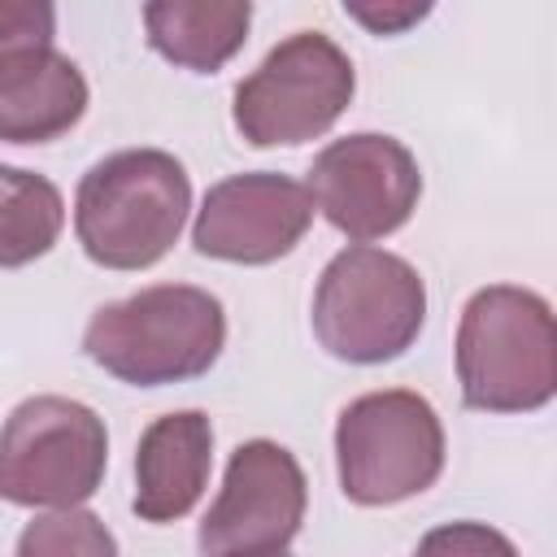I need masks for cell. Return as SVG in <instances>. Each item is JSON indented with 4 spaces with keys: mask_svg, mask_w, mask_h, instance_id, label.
<instances>
[{
    "mask_svg": "<svg viewBox=\"0 0 557 557\" xmlns=\"http://www.w3.org/2000/svg\"><path fill=\"white\" fill-rule=\"evenodd\" d=\"M187 209V170L161 148H126L83 174L74 196V231L96 265L148 270L174 248Z\"/></svg>",
    "mask_w": 557,
    "mask_h": 557,
    "instance_id": "1",
    "label": "cell"
},
{
    "mask_svg": "<svg viewBox=\"0 0 557 557\" xmlns=\"http://www.w3.org/2000/svg\"><path fill=\"white\" fill-rule=\"evenodd\" d=\"M226 344L222 300L205 287L161 283L91 313L83 348L122 383L161 387L205 374Z\"/></svg>",
    "mask_w": 557,
    "mask_h": 557,
    "instance_id": "2",
    "label": "cell"
},
{
    "mask_svg": "<svg viewBox=\"0 0 557 557\" xmlns=\"http://www.w3.org/2000/svg\"><path fill=\"white\" fill-rule=\"evenodd\" d=\"M461 400L483 413H531L557 392V326L544 296L527 287H483L457 326Z\"/></svg>",
    "mask_w": 557,
    "mask_h": 557,
    "instance_id": "3",
    "label": "cell"
},
{
    "mask_svg": "<svg viewBox=\"0 0 557 557\" xmlns=\"http://www.w3.org/2000/svg\"><path fill=\"white\" fill-rule=\"evenodd\" d=\"M426 318V287L418 270L383 248H344L318 278L313 335L322 348L352 366L400 357Z\"/></svg>",
    "mask_w": 557,
    "mask_h": 557,
    "instance_id": "4",
    "label": "cell"
},
{
    "mask_svg": "<svg viewBox=\"0 0 557 557\" xmlns=\"http://www.w3.org/2000/svg\"><path fill=\"white\" fill-rule=\"evenodd\" d=\"M339 487L357 505H396L444 470V426L426 396L387 387L357 396L335 426Z\"/></svg>",
    "mask_w": 557,
    "mask_h": 557,
    "instance_id": "5",
    "label": "cell"
},
{
    "mask_svg": "<svg viewBox=\"0 0 557 557\" xmlns=\"http://www.w3.org/2000/svg\"><path fill=\"white\" fill-rule=\"evenodd\" d=\"M104 422L70 396L22 400L0 431V500L9 505H83L104 479Z\"/></svg>",
    "mask_w": 557,
    "mask_h": 557,
    "instance_id": "6",
    "label": "cell"
},
{
    "mask_svg": "<svg viewBox=\"0 0 557 557\" xmlns=\"http://www.w3.org/2000/svg\"><path fill=\"white\" fill-rule=\"evenodd\" d=\"M352 87L348 52L318 30H300L270 48V57L235 87V126L252 148L305 144L339 122Z\"/></svg>",
    "mask_w": 557,
    "mask_h": 557,
    "instance_id": "7",
    "label": "cell"
},
{
    "mask_svg": "<svg viewBox=\"0 0 557 557\" xmlns=\"http://www.w3.org/2000/svg\"><path fill=\"white\" fill-rule=\"evenodd\" d=\"M422 196L413 152L392 135H348L326 144L309 165L313 209L348 239H383L400 231Z\"/></svg>",
    "mask_w": 557,
    "mask_h": 557,
    "instance_id": "8",
    "label": "cell"
},
{
    "mask_svg": "<svg viewBox=\"0 0 557 557\" xmlns=\"http://www.w3.org/2000/svg\"><path fill=\"white\" fill-rule=\"evenodd\" d=\"M305 522V470L274 440H248L231 453L226 483L200 522L205 557L283 553Z\"/></svg>",
    "mask_w": 557,
    "mask_h": 557,
    "instance_id": "9",
    "label": "cell"
},
{
    "mask_svg": "<svg viewBox=\"0 0 557 557\" xmlns=\"http://www.w3.org/2000/svg\"><path fill=\"white\" fill-rule=\"evenodd\" d=\"M313 222L309 187L287 174H235L209 187L191 244L200 257L235 261V265H265L287 257Z\"/></svg>",
    "mask_w": 557,
    "mask_h": 557,
    "instance_id": "10",
    "label": "cell"
},
{
    "mask_svg": "<svg viewBox=\"0 0 557 557\" xmlns=\"http://www.w3.org/2000/svg\"><path fill=\"white\" fill-rule=\"evenodd\" d=\"M213 461V426L200 409L165 413L139 435L135 453V513L144 522L183 518L205 483Z\"/></svg>",
    "mask_w": 557,
    "mask_h": 557,
    "instance_id": "11",
    "label": "cell"
},
{
    "mask_svg": "<svg viewBox=\"0 0 557 557\" xmlns=\"http://www.w3.org/2000/svg\"><path fill=\"white\" fill-rule=\"evenodd\" d=\"M83 109L87 78L52 44L0 57V139L48 144L65 135L83 117Z\"/></svg>",
    "mask_w": 557,
    "mask_h": 557,
    "instance_id": "12",
    "label": "cell"
},
{
    "mask_svg": "<svg viewBox=\"0 0 557 557\" xmlns=\"http://www.w3.org/2000/svg\"><path fill=\"white\" fill-rule=\"evenodd\" d=\"M252 22V4L248 0H157L144 9V26H148V44L196 74H209L218 65H226Z\"/></svg>",
    "mask_w": 557,
    "mask_h": 557,
    "instance_id": "13",
    "label": "cell"
},
{
    "mask_svg": "<svg viewBox=\"0 0 557 557\" xmlns=\"http://www.w3.org/2000/svg\"><path fill=\"white\" fill-rule=\"evenodd\" d=\"M65 222L61 191L30 170L0 165V270L44 257Z\"/></svg>",
    "mask_w": 557,
    "mask_h": 557,
    "instance_id": "14",
    "label": "cell"
},
{
    "mask_svg": "<svg viewBox=\"0 0 557 557\" xmlns=\"http://www.w3.org/2000/svg\"><path fill=\"white\" fill-rule=\"evenodd\" d=\"M17 557H117V544L96 513L57 509V513L35 518L22 531Z\"/></svg>",
    "mask_w": 557,
    "mask_h": 557,
    "instance_id": "15",
    "label": "cell"
},
{
    "mask_svg": "<svg viewBox=\"0 0 557 557\" xmlns=\"http://www.w3.org/2000/svg\"><path fill=\"white\" fill-rule=\"evenodd\" d=\"M413 557H518V548L487 522H448L426 531Z\"/></svg>",
    "mask_w": 557,
    "mask_h": 557,
    "instance_id": "16",
    "label": "cell"
},
{
    "mask_svg": "<svg viewBox=\"0 0 557 557\" xmlns=\"http://www.w3.org/2000/svg\"><path fill=\"white\" fill-rule=\"evenodd\" d=\"M52 26H57L52 4L0 0V57L22 52V48H48L52 44Z\"/></svg>",
    "mask_w": 557,
    "mask_h": 557,
    "instance_id": "17",
    "label": "cell"
},
{
    "mask_svg": "<svg viewBox=\"0 0 557 557\" xmlns=\"http://www.w3.org/2000/svg\"><path fill=\"white\" fill-rule=\"evenodd\" d=\"M344 9H348V17L366 22L374 35H396V30H405L409 22L426 17V4H405V9H366V4H344Z\"/></svg>",
    "mask_w": 557,
    "mask_h": 557,
    "instance_id": "18",
    "label": "cell"
},
{
    "mask_svg": "<svg viewBox=\"0 0 557 557\" xmlns=\"http://www.w3.org/2000/svg\"><path fill=\"white\" fill-rule=\"evenodd\" d=\"M270 557H287V553H270Z\"/></svg>",
    "mask_w": 557,
    "mask_h": 557,
    "instance_id": "19",
    "label": "cell"
}]
</instances>
